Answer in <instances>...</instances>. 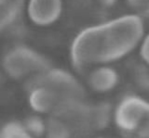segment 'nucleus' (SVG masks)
Masks as SVG:
<instances>
[{
	"label": "nucleus",
	"mask_w": 149,
	"mask_h": 138,
	"mask_svg": "<svg viewBox=\"0 0 149 138\" xmlns=\"http://www.w3.org/2000/svg\"><path fill=\"white\" fill-rule=\"evenodd\" d=\"M139 47V53L142 60L149 66V33L143 36Z\"/></svg>",
	"instance_id": "11"
},
{
	"label": "nucleus",
	"mask_w": 149,
	"mask_h": 138,
	"mask_svg": "<svg viewBox=\"0 0 149 138\" xmlns=\"http://www.w3.org/2000/svg\"><path fill=\"white\" fill-rule=\"evenodd\" d=\"M5 71L13 78L34 77L50 68L49 61L34 49L18 47L11 49L4 58Z\"/></svg>",
	"instance_id": "2"
},
{
	"label": "nucleus",
	"mask_w": 149,
	"mask_h": 138,
	"mask_svg": "<svg viewBox=\"0 0 149 138\" xmlns=\"http://www.w3.org/2000/svg\"><path fill=\"white\" fill-rule=\"evenodd\" d=\"M63 12V0H29L27 15L38 26H49L59 20Z\"/></svg>",
	"instance_id": "4"
},
{
	"label": "nucleus",
	"mask_w": 149,
	"mask_h": 138,
	"mask_svg": "<svg viewBox=\"0 0 149 138\" xmlns=\"http://www.w3.org/2000/svg\"><path fill=\"white\" fill-rule=\"evenodd\" d=\"M21 10L6 0H0V31L7 29L16 20Z\"/></svg>",
	"instance_id": "8"
},
{
	"label": "nucleus",
	"mask_w": 149,
	"mask_h": 138,
	"mask_svg": "<svg viewBox=\"0 0 149 138\" xmlns=\"http://www.w3.org/2000/svg\"><path fill=\"white\" fill-rule=\"evenodd\" d=\"M134 135L137 138H149V108Z\"/></svg>",
	"instance_id": "12"
},
{
	"label": "nucleus",
	"mask_w": 149,
	"mask_h": 138,
	"mask_svg": "<svg viewBox=\"0 0 149 138\" xmlns=\"http://www.w3.org/2000/svg\"><path fill=\"white\" fill-rule=\"evenodd\" d=\"M85 2L91 3L93 6L101 8H109L115 5L116 0H84Z\"/></svg>",
	"instance_id": "13"
},
{
	"label": "nucleus",
	"mask_w": 149,
	"mask_h": 138,
	"mask_svg": "<svg viewBox=\"0 0 149 138\" xmlns=\"http://www.w3.org/2000/svg\"><path fill=\"white\" fill-rule=\"evenodd\" d=\"M92 138H107V137H104V136H97V137H92Z\"/></svg>",
	"instance_id": "15"
},
{
	"label": "nucleus",
	"mask_w": 149,
	"mask_h": 138,
	"mask_svg": "<svg viewBox=\"0 0 149 138\" xmlns=\"http://www.w3.org/2000/svg\"><path fill=\"white\" fill-rule=\"evenodd\" d=\"M114 108L107 102H100L90 105L88 107V122L92 133L101 132L109 126L113 122Z\"/></svg>",
	"instance_id": "6"
},
{
	"label": "nucleus",
	"mask_w": 149,
	"mask_h": 138,
	"mask_svg": "<svg viewBox=\"0 0 149 138\" xmlns=\"http://www.w3.org/2000/svg\"><path fill=\"white\" fill-rule=\"evenodd\" d=\"M46 138H71L73 133L68 123L62 118L51 116L46 122Z\"/></svg>",
	"instance_id": "7"
},
{
	"label": "nucleus",
	"mask_w": 149,
	"mask_h": 138,
	"mask_svg": "<svg viewBox=\"0 0 149 138\" xmlns=\"http://www.w3.org/2000/svg\"><path fill=\"white\" fill-rule=\"evenodd\" d=\"M143 36V21L135 14L91 26L74 39L70 48L72 63L77 70L109 65L132 53Z\"/></svg>",
	"instance_id": "1"
},
{
	"label": "nucleus",
	"mask_w": 149,
	"mask_h": 138,
	"mask_svg": "<svg viewBox=\"0 0 149 138\" xmlns=\"http://www.w3.org/2000/svg\"><path fill=\"white\" fill-rule=\"evenodd\" d=\"M149 108V102L136 95H128L114 108L113 122L120 131L135 135Z\"/></svg>",
	"instance_id": "3"
},
{
	"label": "nucleus",
	"mask_w": 149,
	"mask_h": 138,
	"mask_svg": "<svg viewBox=\"0 0 149 138\" xmlns=\"http://www.w3.org/2000/svg\"><path fill=\"white\" fill-rule=\"evenodd\" d=\"M88 85L98 94L109 93L118 86L119 75L114 68L109 65H100L93 67L87 78Z\"/></svg>",
	"instance_id": "5"
},
{
	"label": "nucleus",
	"mask_w": 149,
	"mask_h": 138,
	"mask_svg": "<svg viewBox=\"0 0 149 138\" xmlns=\"http://www.w3.org/2000/svg\"><path fill=\"white\" fill-rule=\"evenodd\" d=\"M6 1L13 4V5H15L17 8H19L21 10L22 5H23V2H24V0H6Z\"/></svg>",
	"instance_id": "14"
},
{
	"label": "nucleus",
	"mask_w": 149,
	"mask_h": 138,
	"mask_svg": "<svg viewBox=\"0 0 149 138\" xmlns=\"http://www.w3.org/2000/svg\"><path fill=\"white\" fill-rule=\"evenodd\" d=\"M0 138H37L27 130L24 125L18 122L7 124L0 133Z\"/></svg>",
	"instance_id": "9"
},
{
	"label": "nucleus",
	"mask_w": 149,
	"mask_h": 138,
	"mask_svg": "<svg viewBox=\"0 0 149 138\" xmlns=\"http://www.w3.org/2000/svg\"><path fill=\"white\" fill-rule=\"evenodd\" d=\"M130 8L135 12V15L149 19V0H126Z\"/></svg>",
	"instance_id": "10"
}]
</instances>
